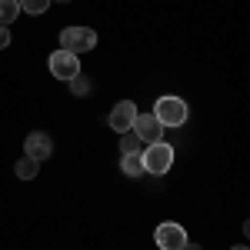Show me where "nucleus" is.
I'll return each mask as SVG.
<instances>
[{"label": "nucleus", "instance_id": "nucleus-16", "mask_svg": "<svg viewBox=\"0 0 250 250\" xmlns=\"http://www.w3.org/2000/svg\"><path fill=\"white\" fill-rule=\"evenodd\" d=\"M184 250H204V247H200V244H190V240H187V244H184Z\"/></svg>", "mask_w": 250, "mask_h": 250}, {"label": "nucleus", "instance_id": "nucleus-7", "mask_svg": "<svg viewBox=\"0 0 250 250\" xmlns=\"http://www.w3.org/2000/svg\"><path fill=\"white\" fill-rule=\"evenodd\" d=\"M140 114L137 110L134 100H120V104H114V110H110V117H107V124L114 127L117 134H127L130 127H134V117Z\"/></svg>", "mask_w": 250, "mask_h": 250}, {"label": "nucleus", "instance_id": "nucleus-17", "mask_svg": "<svg viewBox=\"0 0 250 250\" xmlns=\"http://www.w3.org/2000/svg\"><path fill=\"white\" fill-rule=\"evenodd\" d=\"M230 250H247V247H244V244H237V247H230Z\"/></svg>", "mask_w": 250, "mask_h": 250}, {"label": "nucleus", "instance_id": "nucleus-12", "mask_svg": "<svg viewBox=\"0 0 250 250\" xmlns=\"http://www.w3.org/2000/svg\"><path fill=\"white\" fill-rule=\"evenodd\" d=\"M67 83H70V94L74 97H87L90 94V77H87V74H77V77L67 80Z\"/></svg>", "mask_w": 250, "mask_h": 250}, {"label": "nucleus", "instance_id": "nucleus-2", "mask_svg": "<svg viewBox=\"0 0 250 250\" xmlns=\"http://www.w3.org/2000/svg\"><path fill=\"white\" fill-rule=\"evenodd\" d=\"M140 160H144V173H154V177H164V173L173 167V147L157 140V144H147V150H140Z\"/></svg>", "mask_w": 250, "mask_h": 250}, {"label": "nucleus", "instance_id": "nucleus-1", "mask_svg": "<svg viewBox=\"0 0 250 250\" xmlns=\"http://www.w3.org/2000/svg\"><path fill=\"white\" fill-rule=\"evenodd\" d=\"M150 114L164 124V130H177V127H184L187 124V117H190V107H187V100H180V97H173V94H167V97H160L154 104V110Z\"/></svg>", "mask_w": 250, "mask_h": 250}, {"label": "nucleus", "instance_id": "nucleus-8", "mask_svg": "<svg viewBox=\"0 0 250 250\" xmlns=\"http://www.w3.org/2000/svg\"><path fill=\"white\" fill-rule=\"evenodd\" d=\"M23 154L34 157V160H47V157L54 154V140H50V134H43V130L27 134V140H23Z\"/></svg>", "mask_w": 250, "mask_h": 250}, {"label": "nucleus", "instance_id": "nucleus-15", "mask_svg": "<svg viewBox=\"0 0 250 250\" xmlns=\"http://www.w3.org/2000/svg\"><path fill=\"white\" fill-rule=\"evenodd\" d=\"M3 47H10V27L0 23V50H3Z\"/></svg>", "mask_w": 250, "mask_h": 250}, {"label": "nucleus", "instance_id": "nucleus-11", "mask_svg": "<svg viewBox=\"0 0 250 250\" xmlns=\"http://www.w3.org/2000/svg\"><path fill=\"white\" fill-rule=\"evenodd\" d=\"M17 14H20L17 0H0V23H3V27H10V23L17 20Z\"/></svg>", "mask_w": 250, "mask_h": 250}, {"label": "nucleus", "instance_id": "nucleus-6", "mask_svg": "<svg viewBox=\"0 0 250 250\" xmlns=\"http://www.w3.org/2000/svg\"><path fill=\"white\" fill-rule=\"evenodd\" d=\"M130 130L137 134L140 144H157V140H164V124H160L154 114H137Z\"/></svg>", "mask_w": 250, "mask_h": 250}, {"label": "nucleus", "instance_id": "nucleus-14", "mask_svg": "<svg viewBox=\"0 0 250 250\" xmlns=\"http://www.w3.org/2000/svg\"><path fill=\"white\" fill-rule=\"evenodd\" d=\"M20 3V14H47L50 0H17Z\"/></svg>", "mask_w": 250, "mask_h": 250}, {"label": "nucleus", "instance_id": "nucleus-3", "mask_svg": "<svg viewBox=\"0 0 250 250\" xmlns=\"http://www.w3.org/2000/svg\"><path fill=\"white\" fill-rule=\"evenodd\" d=\"M60 47L80 57V54L97 47V30H90V27H63L60 30Z\"/></svg>", "mask_w": 250, "mask_h": 250}, {"label": "nucleus", "instance_id": "nucleus-18", "mask_svg": "<svg viewBox=\"0 0 250 250\" xmlns=\"http://www.w3.org/2000/svg\"><path fill=\"white\" fill-rule=\"evenodd\" d=\"M50 3H70V0H50Z\"/></svg>", "mask_w": 250, "mask_h": 250}, {"label": "nucleus", "instance_id": "nucleus-13", "mask_svg": "<svg viewBox=\"0 0 250 250\" xmlns=\"http://www.w3.org/2000/svg\"><path fill=\"white\" fill-rule=\"evenodd\" d=\"M120 154H140V140H137L134 130L120 134Z\"/></svg>", "mask_w": 250, "mask_h": 250}, {"label": "nucleus", "instance_id": "nucleus-9", "mask_svg": "<svg viewBox=\"0 0 250 250\" xmlns=\"http://www.w3.org/2000/svg\"><path fill=\"white\" fill-rule=\"evenodd\" d=\"M40 170V160H34V157H17V164H14V173H17V180H34Z\"/></svg>", "mask_w": 250, "mask_h": 250}, {"label": "nucleus", "instance_id": "nucleus-5", "mask_svg": "<svg viewBox=\"0 0 250 250\" xmlns=\"http://www.w3.org/2000/svg\"><path fill=\"white\" fill-rule=\"evenodd\" d=\"M154 240H157V247H160V250H184V244H187L190 237H187V230H184L180 224L167 220V224H160V227H157Z\"/></svg>", "mask_w": 250, "mask_h": 250}, {"label": "nucleus", "instance_id": "nucleus-4", "mask_svg": "<svg viewBox=\"0 0 250 250\" xmlns=\"http://www.w3.org/2000/svg\"><path fill=\"white\" fill-rule=\"evenodd\" d=\"M47 63H50V74H54L57 80H63V83L80 74V57H77V54H70V50H63V47L54 50Z\"/></svg>", "mask_w": 250, "mask_h": 250}, {"label": "nucleus", "instance_id": "nucleus-10", "mask_svg": "<svg viewBox=\"0 0 250 250\" xmlns=\"http://www.w3.org/2000/svg\"><path fill=\"white\" fill-rule=\"evenodd\" d=\"M120 170L127 173V177H144V160H140V154H124L120 157Z\"/></svg>", "mask_w": 250, "mask_h": 250}]
</instances>
